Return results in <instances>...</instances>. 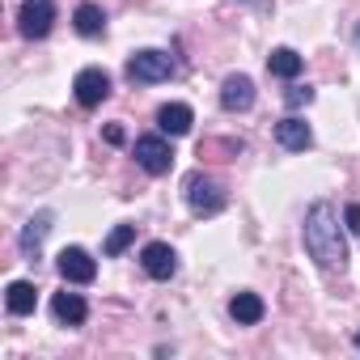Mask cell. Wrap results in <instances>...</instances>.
<instances>
[{
    "mask_svg": "<svg viewBox=\"0 0 360 360\" xmlns=\"http://www.w3.org/2000/svg\"><path fill=\"white\" fill-rule=\"evenodd\" d=\"M305 250H309V259H314L318 267H326V271H335V267L347 263V242H343V233H339V212H335V204L318 200V204L305 212Z\"/></svg>",
    "mask_w": 360,
    "mask_h": 360,
    "instance_id": "obj_1",
    "label": "cell"
},
{
    "mask_svg": "<svg viewBox=\"0 0 360 360\" xmlns=\"http://www.w3.org/2000/svg\"><path fill=\"white\" fill-rule=\"evenodd\" d=\"M51 26H56V5H51V0H26V5L18 9L22 39H47Z\"/></svg>",
    "mask_w": 360,
    "mask_h": 360,
    "instance_id": "obj_4",
    "label": "cell"
},
{
    "mask_svg": "<svg viewBox=\"0 0 360 360\" xmlns=\"http://www.w3.org/2000/svg\"><path fill=\"white\" fill-rule=\"evenodd\" d=\"M267 68H271V77H284V81H292V77H301L305 60H301L292 47H276V51L267 56Z\"/></svg>",
    "mask_w": 360,
    "mask_h": 360,
    "instance_id": "obj_17",
    "label": "cell"
},
{
    "mask_svg": "<svg viewBox=\"0 0 360 360\" xmlns=\"http://www.w3.org/2000/svg\"><path fill=\"white\" fill-rule=\"evenodd\" d=\"M140 267H144V276H153V280H169V276L178 271V255H174L165 242H148V246L140 250Z\"/></svg>",
    "mask_w": 360,
    "mask_h": 360,
    "instance_id": "obj_8",
    "label": "cell"
},
{
    "mask_svg": "<svg viewBox=\"0 0 360 360\" xmlns=\"http://www.w3.org/2000/svg\"><path fill=\"white\" fill-rule=\"evenodd\" d=\"M5 305H9V314H13V318H26V314H34V305H39V292H34V284H30V280H13V284L5 288Z\"/></svg>",
    "mask_w": 360,
    "mask_h": 360,
    "instance_id": "obj_13",
    "label": "cell"
},
{
    "mask_svg": "<svg viewBox=\"0 0 360 360\" xmlns=\"http://www.w3.org/2000/svg\"><path fill=\"white\" fill-rule=\"evenodd\" d=\"M221 106L225 110H250L255 106V81L250 77H242V72H233V77H225V85H221Z\"/></svg>",
    "mask_w": 360,
    "mask_h": 360,
    "instance_id": "obj_9",
    "label": "cell"
},
{
    "mask_svg": "<svg viewBox=\"0 0 360 360\" xmlns=\"http://www.w3.org/2000/svg\"><path fill=\"white\" fill-rule=\"evenodd\" d=\"M72 26H77L81 39H98L106 30V13L94 5V0H85V5H77V13H72Z\"/></svg>",
    "mask_w": 360,
    "mask_h": 360,
    "instance_id": "obj_15",
    "label": "cell"
},
{
    "mask_svg": "<svg viewBox=\"0 0 360 360\" xmlns=\"http://www.w3.org/2000/svg\"><path fill=\"white\" fill-rule=\"evenodd\" d=\"M356 39H360V30H356Z\"/></svg>",
    "mask_w": 360,
    "mask_h": 360,
    "instance_id": "obj_23",
    "label": "cell"
},
{
    "mask_svg": "<svg viewBox=\"0 0 360 360\" xmlns=\"http://www.w3.org/2000/svg\"><path fill=\"white\" fill-rule=\"evenodd\" d=\"M276 140H280L288 153H305V148L314 144V131H309V123H305V119L288 115V119H280V123H276Z\"/></svg>",
    "mask_w": 360,
    "mask_h": 360,
    "instance_id": "obj_10",
    "label": "cell"
},
{
    "mask_svg": "<svg viewBox=\"0 0 360 360\" xmlns=\"http://www.w3.org/2000/svg\"><path fill=\"white\" fill-rule=\"evenodd\" d=\"M136 161H140L148 174H169L174 153H169V144H165L161 136H140V140H136Z\"/></svg>",
    "mask_w": 360,
    "mask_h": 360,
    "instance_id": "obj_6",
    "label": "cell"
},
{
    "mask_svg": "<svg viewBox=\"0 0 360 360\" xmlns=\"http://www.w3.org/2000/svg\"><path fill=\"white\" fill-rule=\"evenodd\" d=\"M127 77L136 85H157V81H169L174 77V60L165 51H136L127 60Z\"/></svg>",
    "mask_w": 360,
    "mask_h": 360,
    "instance_id": "obj_3",
    "label": "cell"
},
{
    "mask_svg": "<svg viewBox=\"0 0 360 360\" xmlns=\"http://www.w3.org/2000/svg\"><path fill=\"white\" fill-rule=\"evenodd\" d=\"M60 276H64L68 284H89V280L98 276V263L89 259V250L64 246V250H60Z\"/></svg>",
    "mask_w": 360,
    "mask_h": 360,
    "instance_id": "obj_7",
    "label": "cell"
},
{
    "mask_svg": "<svg viewBox=\"0 0 360 360\" xmlns=\"http://www.w3.org/2000/svg\"><path fill=\"white\" fill-rule=\"evenodd\" d=\"M51 221H56L51 212H39V217H30V225L22 229V255H26V259H39V246H43Z\"/></svg>",
    "mask_w": 360,
    "mask_h": 360,
    "instance_id": "obj_16",
    "label": "cell"
},
{
    "mask_svg": "<svg viewBox=\"0 0 360 360\" xmlns=\"http://www.w3.org/2000/svg\"><path fill=\"white\" fill-rule=\"evenodd\" d=\"M191 123H195V115H191V106H187V102H169V106H161V110H157V127H161L165 136H187V131H191Z\"/></svg>",
    "mask_w": 360,
    "mask_h": 360,
    "instance_id": "obj_11",
    "label": "cell"
},
{
    "mask_svg": "<svg viewBox=\"0 0 360 360\" xmlns=\"http://www.w3.org/2000/svg\"><path fill=\"white\" fill-rule=\"evenodd\" d=\"M343 221H347L352 233H360V204H347V208H343Z\"/></svg>",
    "mask_w": 360,
    "mask_h": 360,
    "instance_id": "obj_20",
    "label": "cell"
},
{
    "mask_svg": "<svg viewBox=\"0 0 360 360\" xmlns=\"http://www.w3.org/2000/svg\"><path fill=\"white\" fill-rule=\"evenodd\" d=\"M284 102H288V106H309V102H314V89H309V85H292V89L284 94Z\"/></svg>",
    "mask_w": 360,
    "mask_h": 360,
    "instance_id": "obj_19",
    "label": "cell"
},
{
    "mask_svg": "<svg viewBox=\"0 0 360 360\" xmlns=\"http://www.w3.org/2000/svg\"><path fill=\"white\" fill-rule=\"evenodd\" d=\"M263 314H267V305H263V297H255V292H238V297L229 301V318L242 322V326L263 322Z\"/></svg>",
    "mask_w": 360,
    "mask_h": 360,
    "instance_id": "obj_14",
    "label": "cell"
},
{
    "mask_svg": "<svg viewBox=\"0 0 360 360\" xmlns=\"http://www.w3.org/2000/svg\"><path fill=\"white\" fill-rule=\"evenodd\" d=\"M356 347H360V335H356Z\"/></svg>",
    "mask_w": 360,
    "mask_h": 360,
    "instance_id": "obj_22",
    "label": "cell"
},
{
    "mask_svg": "<svg viewBox=\"0 0 360 360\" xmlns=\"http://www.w3.org/2000/svg\"><path fill=\"white\" fill-rule=\"evenodd\" d=\"M106 140H110V144H123V127H119V123H110V127H106Z\"/></svg>",
    "mask_w": 360,
    "mask_h": 360,
    "instance_id": "obj_21",
    "label": "cell"
},
{
    "mask_svg": "<svg viewBox=\"0 0 360 360\" xmlns=\"http://www.w3.org/2000/svg\"><path fill=\"white\" fill-rule=\"evenodd\" d=\"M131 238H136V225H115V229H110V238H106V246H102V250H106V255H110V259H115V255H123V250H127V246H131Z\"/></svg>",
    "mask_w": 360,
    "mask_h": 360,
    "instance_id": "obj_18",
    "label": "cell"
},
{
    "mask_svg": "<svg viewBox=\"0 0 360 360\" xmlns=\"http://www.w3.org/2000/svg\"><path fill=\"white\" fill-rule=\"evenodd\" d=\"M51 314H56L60 326H81V322L89 318V305H85L77 292H56V297H51Z\"/></svg>",
    "mask_w": 360,
    "mask_h": 360,
    "instance_id": "obj_12",
    "label": "cell"
},
{
    "mask_svg": "<svg viewBox=\"0 0 360 360\" xmlns=\"http://www.w3.org/2000/svg\"><path fill=\"white\" fill-rule=\"evenodd\" d=\"M187 204H191V212H200V217H217V212L229 204V195H225V187L217 183V178L191 174V178H187Z\"/></svg>",
    "mask_w": 360,
    "mask_h": 360,
    "instance_id": "obj_2",
    "label": "cell"
},
{
    "mask_svg": "<svg viewBox=\"0 0 360 360\" xmlns=\"http://www.w3.org/2000/svg\"><path fill=\"white\" fill-rule=\"evenodd\" d=\"M72 94H77V102H81L85 110H94V106H102V102L110 98V77H106L102 68H81L77 81H72Z\"/></svg>",
    "mask_w": 360,
    "mask_h": 360,
    "instance_id": "obj_5",
    "label": "cell"
}]
</instances>
